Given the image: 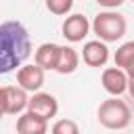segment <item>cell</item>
<instances>
[{
    "label": "cell",
    "mask_w": 134,
    "mask_h": 134,
    "mask_svg": "<svg viewBox=\"0 0 134 134\" xmlns=\"http://www.w3.org/2000/svg\"><path fill=\"white\" fill-rule=\"evenodd\" d=\"M4 115H6V113H4V92H2V88H0V121H2Z\"/></svg>",
    "instance_id": "2e32d148"
},
{
    "label": "cell",
    "mask_w": 134,
    "mask_h": 134,
    "mask_svg": "<svg viewBox=\"0 0 134 134\" xmlns=\"http://www.w3.org/2000/svg\"><path fill=\"white\" fill-rule=\"evenodd\" d=\"M50 134H80V126L73 119H57L50 128Z\"/></svg>",
    "instance_id": "5bb4252c"
},
{
    "label": "cell",
    "mask_w": 134,
    "mask_h": 134,
    "mask_svg": "<svg viewBox=\"0 0 134 134\" xmlns=\"http://www.w3.org/2000/svg\"><path fill=\"white\" fill-rule=\"evenodd\" d=\"M59 52H61V44L44 42L34 52V65H38L42 71H54L57 61H59Z\"/></svg>",
    "instance_id": "30bf717a"
},
{
    "label": "cell",
    "mask_w": 134,
    "mask_h": 134,
    "mask_svg": "<svg viewBox=\"0 0 134 134\" xmlns=\"http://www.w3.org/2000/svg\"><path fill=\"white\" fill-rule=\"evenodd\" d=\"M29 54L31 40L25 25L15 19L0 23V75L23 67Z\"/></svg>",
    "instance_id": "6da1fadb"
},
{
    "label": "cell",
    "mask_w": 134,
    "mask_h": 134,
    "mask_svg": "<svg viewBox=\"0 0 134 134\" xmlns=\"http://www.w3.org/2000/svg\"><path fill=\"white\" fill-rule=\"evenodd\" d=\"M27 113H31L44 121H50L59 113V100L50 92H36L27 100Z\"/></svg>",
    "instance_id": "277c9868"
},
{
    "label": "cell",
    "mask_w": 134,
    "mask_h": 134,
    "mask_svg": "<svg viewBox=\"0 0 134 134\" xmlns=\"http://www.w3.org/2000/svg\"><path fill=\"white\" fill-rule=\"evenodd\" d=\"M80 65V52L73 48V46H61V52H59V61H57V73L61 75H69L77 69Z\"/></svg>",
    "instance_id": "4fadbf2b"
},
{
    "label": "cell",
    "mask_w": 134,
    "mask_h": 134,
    "mask_svg": "<svg viewBox=\"0 0 134 134\" xmlns=\"http://www.w3.org/2000/svg\"><path fill=\"white\" fill-rule=\"evenodd\" d=\"M17 134H48V121L25 111L17 117Z\"/></svg>",
    "instance_id": "7c38bea8"
},
{
    "label": "cell",
    "mask_w": 134,
    "mask_h": 134,
    "mask_svg": "<svg viewBox=\"0 0 134 134\" xmlns=\"http://www.w3.org/2000/svg\"><path fill=\"white\" fill-rule=\"evenodd\" d=\"M126 92H130V96L134 98V80H128V90Z\"/></svg>",
    "instance_id": "e0dca14e"
},
{
    "label": "cell",
    "mask_w": 134,
    "mask_h": 134,
    "mask_svg": "<svg viewBox=\"0 0 134 134\" xmlns=\"http://www.w3.org/2000/svg\"><path fill=\"white\" fill-rule=\"evenodd\" d=\"M44 73H46V71H42L38 65L25 63L23 67L17 69V86H19L21 90H25L27 94H29V92L36 94V92H40V88L44 86Z\"/></svg>",
    "instance_id": "8992f818"
},
{
    "label": "cell",
    "mask_w": 134,
    "mask_h": 134,
    "mask_svg": "<svg viewBox=\"0 0 134 134\" xmlns=\"http://www.w3.org/2000/svg\"><path fill=\"white\" fill-rule=\"evenodd\" d=\"M90 31V21L88 17H84L82 13H73V15H67L63 25H61V34L67 42L71 44H77V42H84V38L88 36Z\"/></svg>",
    "instance_id": "5b68a950"
},
{
    "label": "cell",
    "mask_w": 134,
    "mask_h": 134,
    "mask_svg": "<svg viewBox=\"0 0 134 134\" xmlns=\"http://www.w3.org/2000/svg\"><path fill=\"white\" fill-rule=\"evenodd\" d=\"M80 59H84L88 67H105L109 61V46L100 40H88L82 48Z\"/></svg>",
    "instance_id": "ba28073f"
},
{
    "label": "cell",
    "mask_w": 134,
    "mask_h": 134,
    "mask_svg": "<svg viewBox=\"0 0 134 134\" xmlns=\"http://www.w3.org/2000/svg\"><path fill=\"white\" fill-rule=\"evenodd\" d=\"M4 92V113L6 115H21L27 111V92L19 86H2Z\"/></svg>",
    "instance_id": "9c48e42d"
},
{
    "label": "cell",
    "mask_w": 134,
    "mask_h": 134,
    "mask_svg": "<svg viewBox=\"0 0 134 134\" xmlns=\"http://www.w3.org/2000/svg\"><path fill=\"white\" fill-rule=\"evenodd\" d=\"M100 84H103L107 94L119 98L128 90V75L117 67H105L103 73H100Z\"/></svg>",
    "instance_id": "52a82bcc"
},
{
    "label": "cell",
    "mask_w": 134,
    "mask_h": 134,
    "mask_svg": "<svg viewBox=\"0 0 134 134\" xmlns=\"http://www.w3.org/2000/svg\"><path fill=\"white\" fill-rule=\"evenodd\" d=\"M96 119L107 130H126L132 124V109L126 100L117 96H109L98 105Z\"/></svg>",
    "instance_id": "7a4b0ae2"
},
{
    "label": "cell",
    "mask_w": 134,
    "mask_h": 134,
    "mask_svg": "<svg viewBox=\"0 0 134 134\" xmlns=\"http://www.w3.org/2000/svg\"><path fill=\"white\" fill-rule=\"evenodd\" d=\"M46 8L57 15V17H63L67 15L71 8H73V0H46Z\"/></svg>",
    "instance_id": "9a60e30c"
},
{
    "label": "cell",
    "mask_w": 134,
    "mask_h": 134,
    "mask_svg": "<svg viewBox=\"0 0 134 134\" xmlns=\"http://www.w3.org/2000/svg\"><path fill=\"white\" fill-rule=\"evenodd\" d=\"M90 29L96 36V40H100L105 44H111V42H117L126 36L128 23H126V17L117 10H100L92 19Z\"/></svg>",
    "instance_id": "3957f363"
},
{
    "label": "cell",
    "mask_w": 134,
    "mask_h": 134,
    "mask_svg": "<svg viewBox=\"0 0 134 134\" xmlns=\"http://www.w3.org/2000/svg\"><path fill=\"white\" fill-rule=\"evenodd\" d=\"M113 61H115V67L128 75V80H134V40L119 44L113 54Z\"/></svg>",
    "instance_id": "8fae6325"
}]
</instances>
